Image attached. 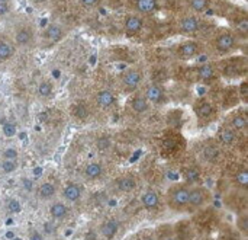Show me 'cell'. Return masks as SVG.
<instances>
[{
    "label": "cell",
    "instance_id": "obj_34",
    "mask_svg": "<svg viewBox=\"0 0 248 240\" xmlns=\"http://www.w3.org/2000/svg\"><path fill=\"white\" fill-rule=\"evenodd\" d=\"M237 181H238V184H241V185H246V184L248 182L247 172H241L240 175H237Z\"/></svg>",
    "mask_w": 248,
    "mask_h": 240
},
{
    "label": "cell",
    "instance_id": "obj_42",
    "mask_svg": "<svg viewBox=\"0 0 248 240\" xmlns=\"http://www.w3.org/2000/svg\"><path fill=\"white\" fill-rule=\"evenodd\" d=\"M10 240H23V239H22V238H16V236H15V238H12Z\"/></svg>",
    "mask_w": 248,
    "mask_h": 240
},
{
    "label": "cell",
    "instance_id": "obj_39",
    "mask_svg": "<svg viewBox=\"0 0 248 240\" xmlns=\"http://www.w3.org/2000/svg\"><path fill=\"white\" fill-rule=\"evenodd\" d=\"M31 3H33V4H42V3H45L46 0H29Z\"/></svg>",
    "mask_w": 248,
    "mask_h": 240
},
{
    "label": "cell",
    "instance_id": "obj_19",
    "mask_svg": "<svg viewBox=\"0 0 248 240\" xmlns=\"http://www.w3.org/2000/svg\"><path fill=\"white\" fill-rule=\"evenodd\" d=\"M198 48H199V47H198L196 42L187 41V42H185V44L180 45V54H182L183 57H193V55L198 54Z\"/></svg>",
    "mask_w": 248,
    "mask_h": 240
},
{
    "label": "cell",
    "instance_id": "obj_15",
    "mask_svg": "<svg viewBox=\"0 0 248 240\" xmlns=\"http://www.w3.org/2000/svg\"><path fill=\"white\" fill-rule=\"evenodd\" d=\"M235 45V38L231 34H222L217 39V47L219 51H230Z\"/></svg>",
    "mask_w": 248,
    "mask_h": 240
},
{
    "label": "cell",
    "instance_id": "obj_21",
    "mask_svg": "<svg viewBox=\"0 0 248 240\" xmlns=\"http://www.w3.org/2000/svg\"><path fill=\"white\" fill-rule=\"evenodd\" d=\"M137 9L142 13H151L157 9V0H137Z\"/></svg>",
    "mask_w": 248,
    "mask_h": 240
},
{
    "label": "cell",
    "instance_id": "obj_27",
    "mask_svg": "<svg viewBox=\"0 0 248 240\" xmlns=\"http://www.w3.org/2000/svg\"><path fill=\"white\" fill-rule=\"evenodd\" d=\"M214 73H215V70H214V67H212L211 64H205V66H202V67L199 69V77H201L202 80L211 79V77L214 76Z\"/></svg>",
    "mask_w": 248,
    "mask_h": 240
},
{
    "label": "cell",
    "instance_id": "obj_17",
    "mask_svg": "<svg viewBox=\"0 0 248 240\" xmlns=\"http://www.w3.org/2000/svg\"><path fill=\"white\" fill-rule=\"evenodd\" d=\"M116 187L122 192H131L137 188V182L132 176H122L116 181Z\"/></svg>",
    "mask_w": 248,
    "mask_h": 240
},
{
    "label": "cell",
    "instance_id": "obj_11",
    "mask_svg": "<svg viewBox=\"0 0 248 240\" xmlns=\"http://www.w3.org/2000/svg\"><path fill=\"white\" fill-rule=\"evenodd\" d=\"M144 26V22L140 16L137 15H129L125 19V29L128 34H138Z\"/></svg>",
    "mask_w": 248,
    "mask_h": 240
},
{
    "label": "cell",
    "instance_id": "obj_45",
    "mask_svg": "<svg viewBox=\"0 0 248 240\" xmlns=\"http://www.w3.org/2000/svg\"><path fill=\"white\" fill-rule=\"evenodd\" d=\"M145 240H147V239H145Z\"/></svg>",
    "mask_w": 248,
    "mask_h": 240
},
{
    "label": "cell",
    "instance_id": "obj_13",
    "mask_svg": "<svg viewBox=\"0 0 248 240\" xmlns=\"http://www.w3.org/2000/svg\"><path fill=\"white\" fill-rule=\"evenodd\" d=\"M49 214H51V217L55 219V220H62V219H65V217L68 216V207H67L64 203L57 201V203L51 204V207H49Z\"/></svg>",
    "mask_w": 248,
    "mask_h": 240
},
{
    "label": "cell",
    "instance_id": "obj_12",
    "mask_svg": "<svg viewBox=\"0 0 248 240\" xmlns=\"http://www.w3.org/2000/svg\"><path fill=\"white\" fill-rule=\"evenodd\" d=\"M38 198L39 200H42V201H48V200H51V198H54L55 197V194H57V188H55V185L52 184V182H44V184H41V187L38 188Z\"/></svg>",
    "mask_w": 248,
    "mask_h": 240
},
{
    "label": "cell",
    "instance_id": "obj_26",
    "mask_svg": "<svg viewBox=\"0 0 248 240\" xmlns=\"http://www.w3.org/2000/svg\"><path fill=\"white\" fill-rule=\"evenodd\" d=\"M6 207H7V211H9L10 214H19V213L22 211V204H20V201L16 200V198L9 200L7 204H6Z\"/></svg>",
    "mask_w": 248,
    "mask_h": 240
},
{
    "label": "cell",
    "instance_id": "obj_38",
    "mask_svg": "<svg viewBox=\"0 0 248 240\" xmlns=\"http://www.w3.org/2000/svg\"><path fill=\"white\" fill-rule=\"evenodd\" d=\"M44 230H45V233L51 235V233H54V226L51 223H45L44 224Z\"/></svg>",
    "mask_w": 248,
    "mask_h": 240
},
{
    "label": "cell",
    "instance_id": "obj_5",
    "mask_svg": "<svg viewBox=\"0 0 248 240\" xmlns=\"http://www.w3.org/2000/svg\"><path fill=\"white\" fill-rule=\"evenodd\" d=\"M81 194L83 192H81L80 185L78 184H73V182L67 184L65 188H64V191H62V197L68 203H77V201H80Z\"/></svg>",
    "mask_w": 248,
    "mask_h": 240
},
{
    "label": "cell",
    "instance_id": "obj_18",
    "mask_svg": "<svg viewBox=\"0 0 248 240\" xmlns=\"http://www.w3.org/2000/svg\"><path fill=\"white\" fill-rule=\"evenodd\" d=\"M150 108V102L147 101L145 96H137L132 99V109L137 112V114H142V112H147Z\"/></svg>",
    "mask_w": 248,
    "mask_h": 240
},
{
    "label": "cell",
    "instance_id": "obj_44",
    "mask_svg": "<svg viewBox=\"0 0 248 240\" xmlns=\"http://www.w3.org/2000/svg\"><path fill=\"white\" fill-rule=\"evenodd\" d=\"M3 1H9V0H0V3H3Z\"/></svg>",
    "mask_w": 248,
    "mask_h": 240
},
{
    "label": "cell",
    "instance_id": "obj_22",
    "mask_svg": "<svg viewBox=\"0 0 248 240\" xmlns=\"http://www.w3.org/2000/svg\"><path fill=\"white\" fill-rule=\"evenodd\" d=\"M218 138L222 144H232L235 141V133L231 128H222L218 134Z\"/></svg>",
    "mask_w": 248,
    "mask_h": 240
},
{
    "label": "cell",
    "instance_id": "obj_2",
    "mask_svg": "<svg viewBox=\"0 0 248 240\" xmlns=\"http://www.w3.org/2000/svg\"><path fill=\"white\" fill-rule=\"evenodd\" d=\"M15 41L20 47H26V45L32 44V41H33V31H32V28H29V26H20L19 29H16V32H15Z\"/></svg>",
    "mask_w": 248,
    "mask_h": 240
},
{
    "label": "cell",
    "instance_id": "obj_37",
    "mask_svg": "<svg viewBox=\"0 0 248 240\" xmlns=\"http://www.w3.org/2000/svg\"><path fill=\"white\" fill-rule=\"evenodd\" d=\"M97 1H99V0H80V3H81L83 6H86V7H93V6L97 4Z\"/></svg>",
    "mask_w": 248,
    "mask_h": 240
},
{
    "label": "cell",
    "instance_id": "obj_30",
    "mask_svg": "<svg viewBox=\"0 0 248 240\" xmlns=\"http://www.w3.org/2000/svg\"><path fill=\"white\" fill-rule=\"evenodd\" d=\"M231 125H232V128H235V130H243V128H246L247 121H246L244 117H234L232 121H231Z\"/></svg>",
    "mask_w": 248,
    "mask_h": 240
},
{
    "label": "cell",
    "instance_id": "obj_41",
    "mask_svg": "<svg viewBox=\"0 0 248 240\" xmlns=\"http://www.w3.org/2000/svg\"><path fill=\"white\" fill-rule=\"evenodd\" d=\"M6 238H7V239H12V238H15L13 232H7V233H6Z\"/></svg>",
    "mask_w": 248,
    "mask_h": 240
},
{
    "label": "cell",
    "instance_id": "obj_6",
    "mask_svg": "<svg viewBox=\"0 0 248 240\" xmlns=\"http://www.w3.org/2000/svg\"><path fill=\"white\" fill-rule=\"evenodd\" d=\"M118 230H119V223L113 219H109L106 222H103V224L100 226V233L105 239L112 240L116 235H118Z\"/></svg>",
    "mask_w": 248,
    "mask_h": 240
},
{
    "label": "cell",
    "instance_id": "obj_20",
    "mask_svg": "<svg viewBox=\"0 0 248 240\" xmlns=\"http://www.w3.org/2000/svg\"><path fill=\"white\" fill-rule=\"evenodd\" d=\"M52 92H54V85L49 83V82H46V80L41 82V83L36 86V93H38V96H41V98H49V96L52 95Z\"/></svg>",
    "mask_w": 248,
    "mask_h": 240
},
{
    "label": "cell",
    "instance_id": "obj_36",
    "mask_svg": "<svg viewBox=\"0 0 248 240\" xmlns=\"http://www.w3.org/2000/svg\"><path fill=\"white\" fill-rule=\"evenodd\" d=\"M32 173H33L35 178H39V176H42V173H44V168H42V166H35V168L32 169Z\"/></svg>",
    "mask_w": 248,
    "mask_h": 240
},
{
    "label": "cell",
    "instance_id": "obj_32",
    "mask_svg": "<svg viewBox=\"0 0 248 240\" xmlns=\"http://www.w3.org/2000/svg\"><path fill=\"white\" fill-rule=\"evenodd\" d=\"M186 178H187L189 182H195V181L199 179V172H198L196 169H189V171L186 172Z\"/></svg>",
    "mask_w": 248,
    "mask_h": 240
},
{
    "label": "cell",
    "instance_id": "obj_28",
    "mask_svg": "<svg viewBox=\"0 0 248 240\" xmlns=\"http://www.w3.org/2000/svg\"><path fill=\"white\" fill-rule=\"evenodd\" d=\"M190 6L196 12H205L209 7V0H192Z\"/></svg>",
    "mask_w": 248,
    "mask_h": 240
},
{
    "label": "cell",
    "instance_id": "obj_1",
    "mask_svg": "<svg viewBox=\"0 0 248 240\" xmlns=\"http://www.w3.org/2000/svg\"><path fill=\"white\" fill-rule=\"evenodd\" d=\"M208 201V192L205 188H193L189 189V203L187 206H192L193 208H199L205 206Z\"/></svg>",
    "mask_w": 248,
    "mask_h": 240
},
{
    "label": "cell",
    "instance_id": "obj_23",
    "mask_svg": "<svg viewBox=\"0 0 248 240\" xmlns=\"http://www.w3.org/2000/svg\"><path fill=\"white\" fill-rule=\"evenodd\" d=\"M15 50L7 41H0V61H7L12 58Z\"/></svg>",
    "mask_w": 248,
    "mask_h": 240
},
{
    "label": "cell",
    "instance_id": "obj_10",
    "mask_svg": "<svg viewBox=\"0 0 248 240\" xmlns=\"http://www.w3.org/2000/svg\"><path fill=\"white\" fill-rule=\"evenodd\" d=\"M141 203L147 210H155L160 206V195L155 191H147L141 197Z\"/></svg>",
    "mask_w": 248,
    "mask_h": 240
},
{
    "label": "cell",
    "instance_id": "obj_35",
    "mask_svg": "<svg viewBox=\"0 0 248 240\" xmlns=\"http://www.w3.org/2000/svg\"><path fill=\"white\" fill-rule=\"evenodd\" d=\"M28 240H45V239H44V235H42V233H39V232H32V233L29 235Z\"/></svg>",
    "mask_w": 248,
    "mask_h": 240
},
{
    "label": "cell",
    "instance_id": "obj_14",
    "mask_svg": "<svg viewBox=\"0 0 248 240\" xmlns=\"http://www.w3.org/2000/svg\"><path fill=\"white\" fill-rule=\"evenodd\" d=\"M180 28H182L183 32L192 34V32H196L201 28V22H199V19L196 16H186V17L182 19Z\"/></svg>",
    "mask_w": 248,
    "mask_h": 240
},
{
    "label": "cell",
    "instance_id": "obj_25",
    "mask_svg": "<svg viewBox=\"0 0 248 240\" xmlns=\"http://www.w3.org/2000/svg\"><path fill=\"white\" fill-rule=\"evenodd\" d=\"M0 169L3 173H13L17 169V162L10 160V159H3L0 163Z\"/></svg>",
    "mask_w": 248,
    "mask_h": 240
},
{
    "label": "cell",
    "instance_id": "obj_40",
    "mask_svg": "<svg viewBox=\"0 0 248 240\" xmlns=\"http://www.w3.org/2000/svg\"><path fill=\"white\" fill-rule=\"evenodd\" d=\"M108 204H109V206H110V207H115V206H116V204H118V203H116V200H110V201H109V203H108Z\"/></svg>",
    "mask_w": 248,
    "mask_h": 240
},
{
    "label": "cell",
    "instance_id": "obj_29",
    "mask_svg": "<svg viewBox=\"0 0 248 240\" xmlns=\"http://www.w3.org/2000/svg\"><path fill=\"white\" fill-rule=\"evenodd\" d=\"M1 156H3V159L17 160V157H19V152H17V149H15V147H7V149H4V150H3Z\"/></svg>",
    "mask_w": 248,
    "mask_h": 240
},
{
    "label": "cell",
    "instance_id": "obj_31",
    "mask_svg": "<svg viewBox=\"0 0 248 240\" xmlns=\"http://www.w3.org/2000/svg\"><path fill=\"white\" fill-rule=\"evenodd\" d=\"M20 184H22L23 191H26V192H32V191H33V181H32V179H29V178H22V179H20Z\"/></svg>",
    "mask_w": 248,
    "mask_h": 240
},
{
    "label": "cell",
    "instance_id": "obj_33",
    "mask_svg": "<svg viewBox=\"0 0 248 240\" xmlns=\"http://www.w3.org/2000/svg\"><path fill=\"white\" fill-rule=\"evenodd\" d=\"M10 13V3L9 1H3L0 3V17H4Z\"/></svg>",
    "mask_w": 248,
    "mask_h": 240
},
{
    "label": "cell",
    "instance_id": "obj_24",
    "mask_svg": "<svg viewBox=\"0 0 248 240\" xmlns=\"http://www.w3.org/2000/svg\"><path fill=\"white\" fill-rule=\"evenodd\" d=\"M1 133L4 137H15L17 133V125L12 121H4L1 125Z\"/></svg>",
    "mask_w": 248,
    "mask_h": 240
},
{
    "label": "cell",
    "instance_id": "obj_4",
    "mask_svg": "<svg viewBox=\"0 0 248 240\" xmlns=\"http://www.w3.org/2000/svg\"><path fill=\"white\" fill-rule=\"evenodd\" d=\"M141 80H142V74H141L140 70H135V69L128 70V71L124 74V77H122L124 85H125L128 89H131V90L137 89V87L140 86Z\"/></svg>",
    "mask_w": 248,
    "mask_h": 240
},
{
    "label": "cell",
    "instance_id": "obj_16",
    "mask_svg": "<svg viewBox=\"0 0 248 240\" xmlns=\"http://www.w3.org/2000/svg\"><path fill=\"white\" fill-rule=\"evenodd\" d=\"M116 98H115V93L112 90H100L99 95H97V103L102 106V108H110L113 103H115Z\"/></svg>",
    "mask_w": 248,
    "mask_h": 240
},
{
    "label": "cell",
    "instance_id": "obj_8",
    "mask_svg": "<svg viewBox=\"0 0 248 240\" xmlns=\"http://www.w3.org/2000/svg\"><path fill=\"white\" fill-rule=\"evenodd\" d=\"M83 175L87 179H90V181H94V179L100 178L103 175V166H102V163H99V162H90V163H87L84 166V169H83Z\"/></svg>",
    "mask_w": 248,
    "mask_h": 240
},
{
    "label": "cell",
    "instance_id": "obj_7",
    "mask_svg": "<svg viewBox=\"0 0 248 240\" xmlns=\"http://www.w3.org/2000/svg\"><path fill=\"white\" fill-rule=\"evenodd\" d=\"M145 98L148 102L153 103H160L164 99V90L160 85H150L145 90Z\"/></svg>",
    "mask_w": 248,
    "mask_h": 240
},
{
    "label": "cell",
    "instance_id": "obj_3",
    "mask_svg": "<svg viewBox=\"0 0 248 240\" xmlns=\"http://www.w3.org/2000/svg\"><path fill=\"white\" fill-rule=\"evenodd\" d=\"M170 198H171L173 206H176V207H185L189 203V189L187 188H183V187H180V188L177 187V188H174L170 192Z\"/></svg>",
    "mask_w": 248,
    "mask_h": 240
},
{
    "label": "cell",
    "instance_id": "obj_43",
    "mask_svg": "<svg viewBox=\"0 0 248 240\" xmlns=\"http://www.w3.org/2000/svg\"><path fill=\"white\" fill-rule=\"evenodd\" d=\"M164 240H179V239H176V238H167V239H164Z\"/></svg>",
    "mask_w": 248,
    "mask_h": 240
},
{
    "label": "cell",
    "instance_id": "obj_9",
    "mask_svg": "<svg viewBox=\"0 0 248 240\" xmlns=\"http://www.w3.org/2000/svg\"><path fill=\"white\" fill-rule=\"evenodd\" d=\"M62 36H64V31L57 23H49L44 31V38L51 42H57V41L62 39Z\"/></svg>",
    "mask_w": 248,
    "mask_h": 240
}]
</instances>
